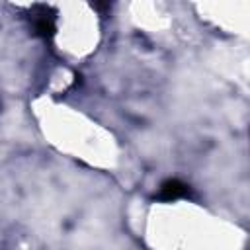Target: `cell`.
<instances>
[{
    "instance_id": "2",
    "label": "cell",
    "mask_w": 250,
    "mask_h": 250,
    "mask_svg": "<svg viewBox=\"0 0 250 250\" xmlns=\"http://www.w3.org/2000/svg\"><path fill=\"white\" fill-rule=\"evenodd\" d=\"M191 197V188L188 184H184L182 180H176V178H170L166 182H162L158 193H156V199L158 201H176V199H188Z\"/></svg>"
},
{
    "instance_id": "1",
    "label": "cell",
    "mask_w": 250,
    "mask_h": 250,
    "mask_svg": "<svg viewBox=\"0 0 250 250\" xmlns=\"http://www.w3.org/2000/svg\"><path fill=\"white\" fill-rule=\"evenodd\" d=\"M33 27H35V33L39 37L51 39L55 35V31H57L55 10H51L49 6H37V10L33 12Z\"/></svg>"
}]
</instances>
